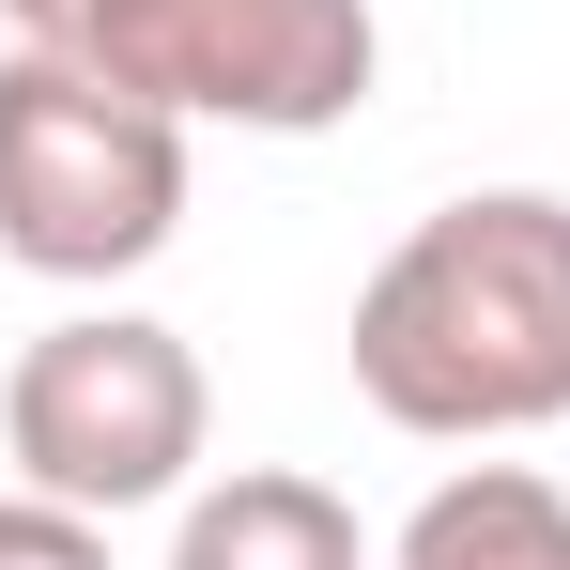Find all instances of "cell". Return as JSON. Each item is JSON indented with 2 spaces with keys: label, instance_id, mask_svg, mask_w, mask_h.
Wrapping results in <instances>:
<instances>
[{
  "label": "cell",
  "instance_id": "cell-1",
  "mask_svg": "<svg viewBox=\"0 0 570 570\" xmlns=\"http://www.w3.org/2000/svg\"><path fill=\"white\" fill-rule=\"evenodd\" d=\"M355 401L416 448H509L570 416V200L478 186L355 293Z\"/></svg>",
  "mask_w": 570,
  "mask_h": 570
},
{
  "label": "cell",
  "instance_id": "cell-2",
  "mask_svg": "<svg viewBox=\"0 0 570 570\" xmlns=\"http://www.w3.org/2000/svg\"><path fill=\"white\" fill-rule=\"evenodd\" d=\"M186 232V124L108 94L78 47L0 62V263L31 278H139Z\"/></svg>",
  "mask_w": 570,
  "mask_h": 570
},
{
  "label": "cell",
  "instance_id": "cell-3",
  "mask_svg": "<svg viewBox=\"0 0 570 570\" xmlns=\"http://www.w3.org/2000/svg\"><path fill=\"white\" fill-rule=\"evenodd\" d=\"M108 94L170 124H247V139H324L385 78L371 0H78L62 31Z\"/></svg>",
  "mask_w": 570,
  "mask_h": 570
},
{
  "label": "cell",
  "instance_id": "cell-4",
  "mask_svg": "<svg viewBox=\"0 0 570 570\" xmlns=\"http://www.w3.org/2000/svg\"><path fill=\"white\" fill-rule=\"evenodd\" d=\"M200 432H216V385H200L186 324H155V308H78V324H47L16 371H0V448L31 493H62V509H170L200 463Z\"/></svg>",
  "mask_w": 570,
  "mask_h": 570
},
{
  "label": "cell",
  "instance_id": "cell-5",
  "mask_svg": "<svg viewBox=\"0 0 570 570\" xmlns=\"http://www.w3.org/2000/svg\"><path fill=\"white\" fill-rule=\"evenodd\" d=\"M170 570H371V540H355V509L324 478L247 463V478H216V493H186Z\"/></svg>",
  "mask_w": 570,
  "mask_h": 570
},
{
  "label": "cell",
  "instance_id": "cell-6",
  "mask_svg": "<svg viewBox=\"0 0 570 570\" xmlns=\"http://www.w3.org/2000/svg\"><path fill=\"white\" fill-rule=\"evenodd\" d=\"M385 570H570V493L540 463H463L416 493Z\"/></svg>",
  "mask_w": 570,
  "mask_h": 570
},
{
  "label": "cell",
  "instance_id": "cell-7",
  "mask_svg": "<svg viewBox=\"0 0 570 570\" xmlns=\"http://www.w3.org/2000/svg\"><path fill=\"white\" fill-rule=\"evenodd\" d=\"M0 570H108V524L16 478V493H0Z\"/></svg>",
  "mask_w": 570,
  "mask_h": 570
},
{
  "label": "cell",
  "instance_id": "cell-8",
  "mask_svg": "<svg viewBox=\"0 0 570 570\" xmlns=\"http://www.w3.org/2000/svg\"><path fill=\"white\" fill-rule=\"evenodd\" d=\"M0 16H16L31 47H62V31H78V0H0Z\"/></svg>",
  "mask_w": 570,
  "mask_h": 570
}]
</instances>
